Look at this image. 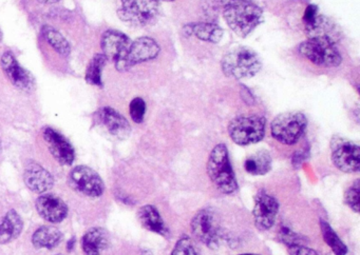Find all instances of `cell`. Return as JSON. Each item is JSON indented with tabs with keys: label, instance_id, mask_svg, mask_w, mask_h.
<instances>
[{
	"label": "cell",
	"instance_id": "21",
	"mask_svg": "<svg viewBox=\"0 0 360 255\" xmlns=\"http://www.w3.org/2000/svg\"><path fill=\"white\" fill-rule=\"evenodd\" d=\"M138 218L141 225L153 233L160 234L162 236L168 235V229L164 223L163 218L160 215L159 211L157 210L153 204H146L143 206L138 211Z\"/></svg>",
	"mask_w": 360,
	"mask_h": 255
},
{
	"label": "cell",
	"instance_id": "8",
	"mask_svg": "<svg viewBox=\"0 0 360 255\" xmlns=\"http://www.w3.org/2000/svg\"><path fill=\"white\" fill-rule=\"evenodd\" d=\"M159 13V0H122L117 11L120 18L136 27H145L155 20Z\"/></svg>",
	"mask_w": 360,
	"mask_h": 255
},
{
	"label": "cell",
	"instance_id": "40",
	"mask_svg": "<svg viewBox=\"0 0 360 255\" xmlns=\"http://www.w3.org/2000/svg\"><path fill=\"white\" fill-rule=\"evenodd\" d=\"M165 1H174V0H165Z\"/></svg>",
	"mask_w": 360,
	"mask_h": 255
},
{
	"label": "cell",
	"instance_id": "2",
	"mask_svg": "<svg viewBox=\"0 0 360 255\" xmlns=\"http://www.w3.org/2000/svg\"><path fill=\"white\" fill-rule=\"evenodd\" d=\"M262 67L259 55L246 46L231 48L223 56L221 69L227 77L245 79L256 76Z\"/></svg>",
	"mask_w": 360,
	"mask_h": 255
},
{
	"label": "cell",
	"instance_id": "29",
	"mask_svg": "<svg viewBox=\"0 0 360 255\" xmlns=\"http://www.w3.org/2000/svg\"><path fill=\"white\" fill-rule=\"evenodd\" d=\"M360 183L359 179L355 181V183L347 190L345 195V202L352 210L355 213L359 212L360 208Z\"/></svg>",
	"mask_w": 360,
	"mask_h": 255
},
{
	"label": "cell",
	"instance_id": "36",
	"mask_svg": "<svg viewBox=\"0 0 360 255\" xmlns=\"http://www.w3.org/2000/svg\"><path fill=\"white\" fill-rule=\"evenodd\" d=\"M73 242H75V238H72V240H71L70 244H68V250H70V251L72 250Z\"/></svg>",
	"mask_w": 360,
	"mask_h": 255
},
{
	"label": "cell",
	"instance_id": "39",
	"mask_svg": "<svg viewBox=\"0 0 360 255\" xmlns=\"http://www.w3.org/2000/svg\"><path fill=\"white\" fill-rule=\"evenodd\" d=\"M0 153H1V141H0Z\"/></svg>",
	"mask_w": 360,
	"mask_h": 255
},
{
	"label": "cell",
	"instance_id": "35",
	"mask_svg": "<svg viewBox=\"0 0 360 255\" xmlns=\"http://www.w3.org/2000/svg\"><path fill=\"white\" fill-rule=\"evenodd\" d=\"M41 4H56V2L60 1V0H39Z\"/></svg>",
	"mask_w": 360,
	"mask_h": 255
},
{
	"label": "cell",
	"instance_id": "5",
	"mask_svg": "<svg viewBox=\"0 0 360 255\" xmlns=\"http://www.w3.org/2000/svg\"><path fill=\"white\" fill-rule=\"evenodd\" d=\"M266 120L260 115H242L233 118L229 124L231 140L239 145H248L262 140Z\"/></svg>",
	"mask_w": 360,
	"mask_h": 255
},
{
	"label": "cell",
	"instance_id": "38",
	"mask_svg": "<svg viewBox=\"0 0 360 255\" xmlns=\"http://www.w3.org/2000/svg\"><path fill=\"white\" fill-rule=\"evenodd\" d=\"M3 38V33H1V30H0V40Z\"/></svg>",
	"mask_w": 360,
	"mask_h": 255
},
{
	"label": "cell",
	"instance_id": "32",
	"mask_svg": "<svg viewBox=\"0 0 360 255\" xmlns=\"http://www.w3.org/2000/svg\"><path fill=\"white\" fill-rule=\"evenodd\" d=\"M280 240L288 247L292 244H303L301 236L288 228H284L280 231Z\"/></svg>",
	"mask_w": 360,
	"mask_h": 255
},
{
	"label": "cell",
	"instance_id": "26",
	"mask_svg": "<svg viewBox=\"0 0 360 255\" xmlns=\"http://www.w3.org/2000/svg\"><path fill=\"white\" fill-rule=\"evenodd\" d=\"M43 35L44 37H45L46 41H47L58 54L64 57H67L70 54V44H69L68 40L64 37V35H63L60 31L54 29L53 27L46 25V27H43Z\"/></svg>",
	"mask_w": 360,
	"mask_h": 255
},
{
	"label": "cell",
	"instance_id": "18",
	"mask_svg": "<svg viewBox=\"0 0 360 255\" xmlns=\"http://www.w3.org/2000/svg\"><path fill=\"white\" fill-rule=\"evenodd\" d=\"M304 31L307 38L330 40L335 44L341 38L338 25L332 19L319 13L309 22L304 23Z\"/></svg>",
	"mask_w": 360,
	"mask_h": 255
},
{
	"label": "cell",
	"instance_id": "25",
	"mask_svg": "<svg viewBox=\"0 0 360 255\" xmlns=\"http://www.w3.org/2000/svg\"><path fill=\"white\" fill-rule=\"evenodd\" d=\"M244 168L252 175L266 174L271 168V155L265 150H260L248 157Z\"/></svg>",
	"mask_w": 360,
	"mask_h": 255
},
{
	"label": "cell",
	"instance_id": "17",
	"mask_svg": "<svg viewBox=\"0 0 360 255\" xmlns=\"http://www.w3.org/2000/svg\"><path fill=\"white\" fill-rule=\"evenodd\" d=\"M24 181L27 187L35 193H45L54 185L51 173L37 162H28L25 166Z\"/></svg>",
	"mask_w": 360,
	"mask_h": 255
},
{
	"label": "cell",
	"instance_id": "12",
	"mask_svg": "<svg viewBox=\"0 0 360 255\" xmlns=\"http://www.w3.org/2000/svg\"><path fill=\"white\" fill-rule=\"evenodd\" d=\"M279 211V202L274 196L265 191L258 192L255 197V207L252 210L255 225L257 229L266 231L273 227Z\"/></svg>",
	"mask_w": 360,
	"mask_h": 255
},
{
	"label": "cell",
	"instance_id": "23",
	"mask_svg": "<svg viewBox=\"0 0 360 255\" xmlns=\"http://www.w3.org/2000/svg\"><path fill=\"white\" fill-rule=\"evenodd\" d=\"M184 33L188 36H195L202 41L218 44L223 37V30L218 25L210 22L191 23L185 25Z\"/></svg>",
	"mask_w": 360,
	"mask_h": 255
},
{
	"label": "cell",
	"instance_id": "33",
	"mask_svg": "<svg viewBox=\"0 0 360 255\" xmlns=\"http://www.w3.org/2000/svg\"><path fill=\"white\" fill-rule=\"evenodd\" d=\"M288 255H319L317 251L304 246V244H292L288 247Z\"/></svg>",
	"mask_w": 360,
	"mask_h": 255
},
{
	"label": "cell",
	"instance_id": "41",
	"mask_svg": "<svg viewBox=\"0 0 360 255\" xmlns=\"http://www.w3.org/2000/svg\"><path fill=\"white\" fill-rule=\"evenodd\" d=\"M56 255H62V254H56Z\"/></svg>",
	"mask_w": 360,
	"mask_h": 255
},
{
	"label": "cell",
	"instance_id": "1",
	"mask_svg": "<svg viewBox=\"0 0 360 255\" xmlns=\"http://www.w3.org/2000/svg\"><path fill=\"white\" fill-rule=\"evenodd\" d=\"M223 17L231 31L245 38L263 21V11L252 0H220Z\"/></svg>",
	"mask_w": 360,
	"mask_h": 255
},
{
	"label": "cell",
	"instance_id": "15",
	"mask_svg": "<svg viewBox=\"0 0 360 255\" xmlns=\"http://www.w3.org/2000/svg\"><path fill=\"white\" fill-rule=\"evenodd\" d=\"M43 134L53 157L63 166L72 164L75 152L68 139L52 128H46Z\"/></svg>",
	"mask_w": 360,
	"mask_h": 255
},
{
	"label": "cell",
	"instance_id": "14",
	"mask_svg": "<svg viewBox=\"0 0 360 255\" xmlns=\"http://www.w3.org/2000/svg\"><path fill=\"white\" fill-rule=\"evenodd\" d=\"M160 51H161L160 44L153 38L141 37L131 41L129 50L126 55L123 72L128 71L130 67L138 63L153 60L159 56Z\"/></svg>",
	"mask_w": 360,
	"mask_h": 255
},
{
	"label": "cell",
	"instance_id": "3",
	"mask_svg": "<svg viewBox=\"0 0 360 255\" xmlns=\"http://www.w3.org/2000/svg\"><path fill=\"white\" fill-rule=\"evenodd\" d=\"M207 174L217 189L222 193L231 194L237 191V179L229 160V150L224 143H219L210 152Z\"/></svg>",
	"mask_w": 360,
	"mask_h": 255
},
{
	"label": "cell",
	"instance_id": "4",
	"mask_svg": "<svg viewBox=\"0 0 360 255\" xmlns=\"http://www.w3.org/2000/svg\"><path fill=\"white\" fill-rule=\"evenodd\" d=\"M307 126L304 114L299 111L284 112L271 122V136L283 145H295L304 134Z\"/></svg>",
	"mask_w": 360,
	"mask_h": 255
},
{
	"label": "cell",
	"instance_id": "20",
	"mask_svg": "<svg viewBox=\"0 0 360 255\" xmlns=\"http://www.w3.org/2000/svg\"><path fill=\"white\" fill-rule=\"evenodd\" d=\"M109 246V234L103 228H91L82 238V248L86 255H101Z\"/></svg>",
	"mask_w": 360,
	"mask_h": 255
},
{
	"label": "cell",
	"instance_id": "30",
	"mask_svg": "<svg viewBox=\"0 0 360 255\" xmlns=\"http://www.w3.org/2000/svg\"><path fill=\"white\" fill-rule=\"evenodd\" d=\"M130 116L132 120L136 124H141L144 120L145 113H146V103L144 99L141 97L132 99L129 107Z\"/></svg>",
	"mask_w": 360,
	"mask_h": 255
},
{
	"label": "cell",
	"instance_id": "16",
	"mask_svg": "<svg viewBox=\"0 0 360 255\" xmlns=\"http://www.w3.org/2000/svg\"><path fill=\"white\" fill-rule=\"evenodd\" d=\"M37 212L45 221L52 223H62L68 215L66 202L54 194H44L35 202Z\"/></svg>",
	"mask_w": 360,
	"mask_h": 255
},
{
	"label": "cell",
	"instance_id": "34",
	"mask_svg": "<svg viewBox=\"0 0 360 255\" xmlns=\"http://www.w3.org/2000/svg\"><path fill=\"white\" fill-rule=\"evenodd\" d=\"M318 8L314 4H309L307 6V10H305L304 15H303V22L307 23L315 18L316 15L318 14Z\"/></svg>",
	"mask_w": 360,
	"mask_h": 255
},
{
	"label": "cell",
	"instance_id": "9",
	"mask_svg": "<svg viewBox=\"0 0 360 255\" xmlns=\"http://www.w3.org/2000/svg\"><path fill=\"white\" fill-rule=\"evenodd\" d=\"M332 162L338 170L345 173L358 172L360 168V149L349 139L334 136L330 140Z\"/></svg>",
	"mask_w": 360,
	"mask_h": 255
},
{
	"label": "cell",
	"instance_id": "22",
	"mask_svg": "<svg viewBox=\"0 0 360 255\" xmlns=\"http://www.w3.org/2000/svg\"><path fill=\"white\" fill-rule=\"evenodd\" d=\"M24 228L20 215L15 210H10L0 223V244H9L18 237Z\"/></svg>",
	"mask_w": 360,
	"mask_h": 255
},
{
	"label": "cell",
	"instance_id": "31",
	"mask_svg": "<svg viewBox=\"0 0 360 255\" xmlns=\"http://www.w3.org/2000/svg\"><path fill=\"white\" fill-rule=\"evenodd\" d=\"M172 255H198V253L193 242H191V237L187 235H183L176 242Z\"/></svg>",
	"mask_w": 360,
	"mask_h": 255
},
{
	"label": "cell",
	"instance_id": "11",
	"mask_svg": "<svg viewBox=\"0 0 360 255\" xmlns=\"http://www.w3.org/2000/svg\"><path fill=\"white\" fill-rule=\"evenodd\" d=\"M130 44L131 40L129 37L117 30H108L103 35L102 44H101L103 54L107 57V59L113 60L117 71L123 72L124 63H125Z\"/></svg>",
	"mask_w": 360,
	"mask_h": 255
},
{
	"label": "cell",
	"instance_id": "10",
	"mask_svg": "<svg viewBox=\"0 0 360 255\" xmlns=\"http://www.w3.org/2000/svg\"><path fill=\"white\" fill-rule=\"evenodd\" d=\"M68 183L75 192L89 197H100L105 192V183L100 175L87 166H75L69 174Z\"/></svg>",
	"mask_w": 360,
	"mask_h": 255
},
{
	"label": "cell",
	"instance_id": "24",
	"mask_svg": "<svg viewBox=\"0 0 360 255\" xmlns=\"http://www.w3.org/2000/svg\"><path fill=\"white\" fill-rule=\"evenodd\" d=\"M63 233L53 225H43L32 235V244L35 248L53 249L62 242Z\"/></svg>",
	"mask_w": 360,
	"mask_h": 255
},
{
	"label": "cell",
	"instance_id": "13",
	"mask_svg": "<svg viewBox=\"0 0 360 255\" xmlns=\"http://www.w3.org/2000/svg\"><path fill=\"white\" fill-rule=\"evenodd\" d=\"M1 67L12 84L24 92H30L35 86V79L28 70L22 67L13 53L7 51L1 57Z\"/></svg>",
	"mask_w": 360,
	"mask_h": 255
},
{
	"label": "cell",
	"instance_id": "37",
	"mask_svg": "<svg viewBox=\"0 0 360 255\" xmlns=\"http://www.w3.org/2000/svg\"><path fill=\"white\" fill-rule=\"evenodd\" d=\"M240 255H258V254H252V253H245V254H240Z\"/></svg>",
	"mask_w": 360,
	"mask_h": 255
},
{
	"label": "cell",
	"instance_id": "7",
	"mask_svg": "<svg viewBox=\"0 0 360 255\" xmlns=\"http://www.w3.org/2000/svg\"><path fill=\"white\" fill-rule=\"evenodd\" d=\"M193 236L210 249L218 247L220 242L221 228L218 214L212 208L200 210L191 223Z\"/></svg>",
	"mask_w": 360,
	"mask_h": 255
},
{
	"label": "cell",
	"instance_id": "19",
	"mask_svg": "<svg viewBox=\"0 0 360 255\" xmlns=\"http://www.w3.org/2000/svg\"><path fill=\"white\" fill-rule=\"evenodd\" d=\"M98 115H100L101 122L111 135L120 139H125L129 136L131 126L128 120L117 110L105 107L100 110Z\"/></svg>",
	"mask_w": 360,
	"mask_h": 255
},
{
	"label": "cell",
	"instance_id": "27",
	"mask_svg": "<svg viewBox=\"0 0 360 255\" xmlns=\"http://www.w3.org/2000/svg\"><path fill=\"white\" fill-rule=\"evenodd\" d=\"M320 228H321L322 236L324 242L332 249L335 255H347V248L345 242L340 240L336 232L330 227V223L321 219L320 221Z\"/></svg>",
	"mask_w": 360,
	"mask_h": 255
},
{
	"label": "cell",
	"instance_id": "6",
	"mask_svg": "<svg viewBox=\"0 0 360 255\" xmlns=\"http://www.w3.org/2000/svg\"><path fill=\"white\" fill-rule=\"evenodd\" d=\"M299 53L320 67H335L342 63V57L336 44L330 40L307 38L299 46Z\"/></svg>",
	"mask_w": 360,
	"mask_h": 255
},
{
	"label": "cell",
	"instance_id": "28",
	"mask_svg": "<svg viewBox=\"0 0 360 255\" xmlns=\"http://www.w3.org/2000/svg\"><path fill=\"white\" fill-rule=\"evenodd\" d=\"M107 57L104 54H96L88 65L85 79L88 84L94 86H102V71L107 63Z\"/></svg>",
	"mask_w": 360,
	"mask_h": 255
}]
</instances>
